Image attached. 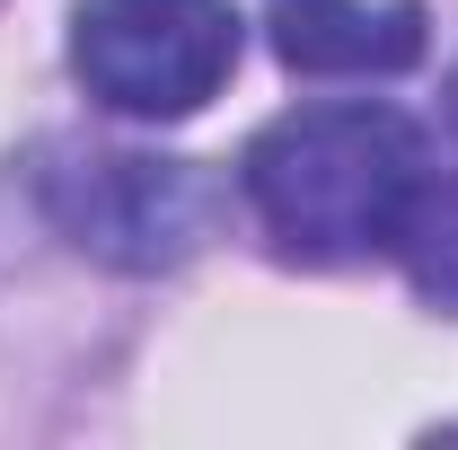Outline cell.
<instances>
[{
    "label": "cell",
    "mask_w": 458,
    "mask_h": 450,
    "mask_svg": "<svg viewBox=\"0 0 458 450\" xmlns=\"http://www.w3.org/2000/svg\"><path fill=\"white\" fill-rule=\"evenodd\" d=\"M274 54L309 80H388L414 71L432 45L423 0H274Z\"/></svg>",
    "instance_id": "cell-4"
},
{
    "label": "cell",
    "mask_w": 458,
    "mask_h": 450,
    "mask_svg": "<svg viewBox=\"0 0 458 450\" xmlns=\"http://www.w3.org/2000/svg\"><path fill=\"white\" fill-rule=\"evenodd\" d=\"M397 256L414 274V291L458 318V177H441V186L423 177V195H414V212L397 229Z\"/></svg>",
    "instance_id": "cell-5"
},
{
    "label": "cell",
    "mask_w": 458,
    "mask_h": 450,
    "mask_svg": "<svg viewBox=\"0 0 458 450\" xmlns=\"http://www.w3.org/2000/svg\"><path fill=\"white\" fill-rule=\"evenodd\" d=\"M238 186H247L256 221L283 256L352 265V256L397 247L405 212L423 195V133L397 107H370V98L291 107L247 142Z\"/></svg>",
    "instance_id": "cell-1"
},
{
    "label": "cell",
    "mask_w": 458,
    "mask_h": 450,
    "mask_svg": "<svg viewBox=\"0 0 458 450\" xmlns=\"http://www.w3.org/2000/svg\"><path fill=\"white\" fill-rule=\"evenodd\" d=\"M71 71L98 107L132 124H185L238 71V9L229 0H80Z\"/></svg>",
    "instance_id": "cell-3"
},
{
    "label": "cell",
    "mask_w": 458,
    "mask_h": 450,
    "mask_svg": "<svg viewBox=\"0 0 458 450\" xmlns=\"http://www.w3.org/2000/svg\"><path fill=\"white\" fill-rule=\"evenodd\" d=\"M450 124H458V71H450Z\"/></svg>",
    "instance_id": "cell-6"
},
{
    "label": "cell",
    "mask_w": 458,
    "mask_h": 450,
    "mask_svg": "<svg viewBox=\"0 0 458 450\" xmlns=\"http://www.w3.org/2000/svg\"><path fill=\"white\" fill-rule=\"evenodd\" d=\"M45 221L114 274H168L221 229V177L159 151H45L36 169Z\"/></svg>",
    "instance_id": "cell-2"
}]
</instances>
